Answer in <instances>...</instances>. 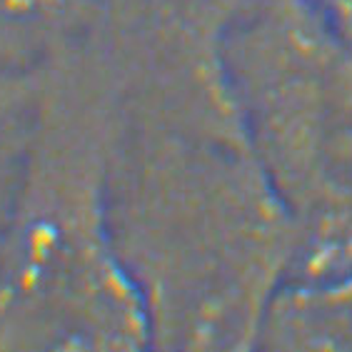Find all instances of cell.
I'll list each match as a JSON object with an SVG mask.
<instances>
[{"label": "cell", "mask_w": 352, "mask_h": 352, "mask_svg": "<svg viewBox=\"0 0 352 352\" xmlns=\"http://www.w3.org/2000/svg\"><path fill=\"white\" fill-rule=\"evenodd\" d=\"M258 347L352 350V265L287 280L267 310Z\"/></svg>", "instance_id": "277c9868"}, {"label": "cell", "mask_w": 352, "mask_h": 352, "mask_svg": "<svg viewBox=\"0 0 352 352\" xmlns=\"http://www.w3.org/2000/svg\"><path fill=\"white\" fill-rule=\"evenodd\" d=\"M113 125L108 73L65 41L43 65L33 142L0 237V350L150 347L110 225Z\"/></svg>", "instance_id": "7a4b0ae2"}, {"label": "cell", "mask_w": 352, "mask_h": 352, "mask_svg": "<svg viewBox=\"0 0 352 352\" xmlns=\"http://www.w3.org/2000/svg\"><path fill=\"white\" fill-rule=\"evenodd\" d=\"M43 68L30 75L0 73V237L23 183L41 105Z\"/></svg>", "instance_id": "8992f818"}, {"label": "cell", "mask_w": 352, "mask_h": 352, "mask_svg": "<svg viewBox=\"0 0 352 352\" xmlns=\"http://www.w3.org/2000/svg\"><path fill=\"white\" fill-rule=\"evenodd\" d=\"M82 0H0V73L30 75L73 30Z\"/></svg>", "instance_id": "5b68a950"}, {"label": "cell", "mask_w": 352, "mask_h": 352, "mask_svg": "<svg viewBox=\"0 0 352 352\" xmlns=\"http://www.w3.org/2000/svg\"><path fill=\"white\" fill-rule=\"evenodd\" d=\"M352 35V0H310Z\"/></svg>", "instance_id": "ba28073f"}, {"label": "cell", "mask_w": 352, "mask_h": 352, "mask_svg": "<svg viewBox=\"0 0 352 352\" xmlns=\"http://www.w3.org/2000/svg\"><path fill=\"white\" fill-rule=\"evenodd\" d=\"M223 65L295 228V275L352 265V35L310 0H252L225 30Z\"/></svg>", "instance_id": "3957f363"}, {"label": "cell", "mask_w": 352, "mask_h": 352, "mask_svg": "<svg viewBox=\"0 0 352 352\" xmlns=\"http://www.w3.org/2000/svg\"><path fill=\"white\" fill-rule=\"evenodd\" d=\"M108 208L150 347L252 350L298 237L230 85L116 95Z\"/></svg>", "instance_id": "6da1fadb"}, {"label": "cell", "mask_w": 352, "mask_h": 352, "mask_svg": "<svg viewBox=\"0 0 352 352\" xmlns=\"http://www.w3.org/2000/svg\"><path fill=\"white\" fill-rule=\"evenodd\" d=\"M90 3L95 10L118 21L223 38L230 23L252 0H90Z\"/></svg>", "instance_id": "52a82bcc"}]
</instances>
